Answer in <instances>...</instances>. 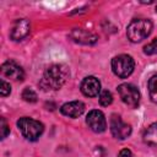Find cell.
<instances>
[{"label":"cell","mask_w":157,"mask_h":157,"mask_svg":"<svg viewBox=\"0 0 157 157\" xmlns=\"http://www.w3.org/2000/svg\"><path fill=\"white\" fill-rule=\"evenodd\" d=\"M69 77V70L65 65L54 64L45 69L43 77L39 81V86L44 91H56L60 90Z\"/></svg>","instance_id":"6da1fadb"},{"label":"cell","mask_w":157,"mask_h":157,"mask_svg":"<svg viewBox=\"0 0 157 157\" xmlns=\"http://www.w3.org/2000/svg\"><path fill=\"white\" fill-rule=\"evenodd\" d=\"M151 32H152V22L147 18L132 20L126 28L128 39L132 43H139L144 40L146 37L150 36Z\"/></svg>","instance_id":"7a4b0ae2"},{"label":"cell","mask_w":157,"mask_h":157,"mask_svg":"<svg viewBox=\"0 0 157 157\" xmlns=\"http://www.w3.org/2000/svg\"><path fill=\"white\" fill-rule=\"evenodd\" d=\"M17 126H18V130L21 131L22 136L29 141L38 140L44 131V126L40 121L28 118V117L20 118L17 120Z\"/></svg>","instance_id":"3957f363"},{"label":"cell","mask_w":157,"mask_h":157,"mask_svg":"<svg viewBox=\"0 0 157 157\" xmlns=\"http://www.w3.org/2000/svg\"><path fill=\"white\" fill-rule=\"evenodd\" d=\"M134 67H135V63L130 55L120 54L113 58L112 60V70L120 78H125L130 76L134 71Z\"/></svg>","instance_id":"277c9868"},{"label":"cell","mask_w":157,"mask_h":157,"mask_svg":"<svg viewBox=\"0 0 157 157\" xmlns=\"http://www.w3.org/2000/svg\"><path fill=\"white\" fill-rule=\"evenodd\" d=\"M118 93L121 98V101L131 107V108H136L139 105V102H140V92L139 90L131 85V83H121L118 86Z\"/></svg>","instance_id":"5b68a950"},{"label":"cell","mask_w":157,"mask_h":157,"mask_svg":"<svg viewBox=\"0 0 157 157\" xmlns=\"http://www.w3.org/2000/svg\"><path fill=\"white\" fill-rule=\"evenodd\" d=\"M110 132L115 139L125 140L131 134V126L121 120L119 115H112L110 118Z\"/></svg>","instance_id":"8992f818"},{"label":"cell","mask_w":157,"mask_h":157,"mask_svg":"<svg viewBox=\"0 0 157 157\" xmlns=\"http://www.w3.org/2000/svg\"><path fill=\"white\" fill-rule=\"evenodd\" d=\"M86 123L90 126V129L94 132H103L107 129V121L104 114L97 109H93L87 114Z\"/></svg>","instance_id":"52a82bcc"},{"label":"cell","mask_w":157,"mask_h":157,"mask_svg":"<svg viewBox=\"0 0 157 157\" xmlns=\"http://www.w3.org/2000/svg\"><path fill=\"white\" fill-rule=\"evenodd\" d=\"M29 29H31L29 21L27 18H18L15 21V23L11 27L10 37L12 40H22L28 36Z\"/></svg>","instance_id":"ba28073f"},{"label":"cell","mask_w":157,"mask_h":157,"mask_svg":"<svg viewBox=\"0 0 157 157\" xmlns=\"http://www.w3.org/2000/svg\"><path fill=\"white\" fill-rule=\"evenodd\" d=\"M69 37L78 44H85V45H91L94 44L97 42V36L93 34L92 32L87 31V29H82V28H75L70 32Z\"/></svg>","instance_id":"9c48e42d"},{"label":"cell","mask_w":157,"mask_h":157,"mask_svg":"<svg viewBox=\"0 0 157 157\" xmlns=\"http://www.w3.org/2000/svg\"><path fill=\"white\" fill-rule=\"evenodd\" d=\"M1 74L13 81H22L25 77L23 69L15 61H6L1 65Z\"/></svg>","instance_id":"30bf717a"},{"label":"cell","mask_w":157,"mask_h":157,"mask_svg":"<svg viewBox=\"0 0 157 157\" xmlns=\"http://www.w3.org/2000/svg\"><path fill=\"white\" fill-rule=\"evenodd\" d=\"M81 92L87 97H96L101 93V82L94 76H87L81 82Z\"/></svg>","instance_id":"8fae6325"},{"label":"cell","mask_w":157,"mask_h":157,"mask_svg":"<svg viewBox=\"0 0 157 157\" xmlns=\"http://www.w3.org/2000/svg\"><path fill=\"white\" fill-rule=\"evenodd\" d=\"M60 112H61V114H64L69 118H78L85 112V104L81 101L67 102L60 107Z\"/></svg>","instance_id":"7c38bea8"},{"label":"cell","mask_w":157,"mask_h":157,"mask_svg":"<svg viewBox=\"0 0 157 157\" xmlns=\"http://www.w3.org/2000/svg\"><path fill=\"white\" fill-rule=\"evenodd\" d=\"M144 141L150 145L157 147V123L151 124L144 132Z\"/></svg>","instance_id":"4fadbf2b"},{"label":"cell","mask_w":157,"mask_h":157,"mask_svg":"<svg viewBox=\"0 0 157 157\" xmlns=\"http://www.w3.org/2000/svg\"><path fill=\"white\" fill-rule=\"evenodd\" d=\"M148 94L152 102L157 103V75H153L148 80Z\"/></svg>","instance_id":"5bb4252c"},{"label":"cell","mask_w":157,"mask_h":157,"mask_svg":"<svg viewBox=\"0 0 157 157\" xmlns=\"http://www.w3.org/2000/svg\"><path fill=\"white\" fill-rule=\"evenodd\" d=\"M22 99L23 101H26V102H28V103H34V102H37V93L32 90V88H29V87H26L23 91H22Z\"/></svg>","instance_id":"9a60e30c"},{"label":"cell","mask_w":157,"mask_h":157,"mask_svg":"<svg viewBox=\"0 0 157 157\" xmlns=\"http://www.w3.org/2000/svg\"><path fill=\"white\" fill-rule=\"evenodd\" d=\"M98 101H99L101 105L107 107V105H109V104L113 102V96H112V93H110L108 90H104V91H102V92L99 93Z\"/></svg>","instance_id":"2e32d148"},{"label":"cell","mask_w":157,"mask_h":157,"mask_svg":"<svg viewBox=\"0 0 157 157\" xmlns=\"http://www.w3.org/2000/svg\"><path fill=\"white\" fill-rule=\"evenodd\" d=\"M144 53L147 55H156L157 54V38L144 47Z\"/></svg>","instance_id":"e0dca14e"},{"label":"cell","mask_w":157,"mask_h":157,"mask_svg":"<svg viewBox=\"0 0 157 157\" xmlns=\"http://www.w3.org/2000/svg\"><path fill=\"white\" fill-rule=\"evenodd\" d=\"M0 92H1V96H2V97H6V96H9V94H10V92H11V87H10V83H7L5 80H1Z\"/></svg>","instance_id":"ac0fdd59"},{"label":"cell","mask_w":157,"mask_h":157,"mask_svg":"<svg viewBox=\"0 0 157 157\" xmlns=\"http://www.w3.org/2000/svg\"><path fill=\"white\" fill-rule=\"evenodd\" d=\"M0 129H1V139L4 140L10 134V128L7 126V124H6L4 118H1V126H0Z\"/></svg>","instance_id":"d6986e66"},{"label":"cell","mask_w":157,"mask_h":157,"mask_svg":"<svg viewBox=\"0 0 157 157\" xmlns=\"http://www.w3.org/2000/svg\"><path fill=\"white\" fill-rule=\"evenodd\" d=\"M118 157H132V153H131V151L129 148H124V150H121L119 152Z\"/></svg>","instance_id":"ffe728a7"},{"label":"cell","mask_w":157,"mask_h":157,"mask_svg":"<svg viewBox=\"0 0 157 157\" xmlns=\"http://www.w3.org/2000/svg\"><path fill=\"white\" fill-rule=\"evenodd\" d=\"M156 11H157V5H156Z\"/></svg>","instance_id":"44dd1931"}]
</instances>
